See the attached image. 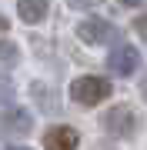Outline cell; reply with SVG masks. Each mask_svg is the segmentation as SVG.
Wrapping results in <instances>:
<instances>
[{
  "mask_svg": "<svg viewBox=\"0 0 147 150\" xmlns=\"http://www.w3.org/2000/svg\"><path fill=\"white\" fill-rule=\"evenodd\" d=\"M134 27H137V33H141V37H147V13H144V17H137Z\"/></svg>",
  "mask_w": 147,
  "mask_h": 150,
  "instance_id": "obj_9",
  "label": "cell"
},
{
  "mask_svg": "<svg viewBox=\"0 0 147 150\" xmlns=\"http://www.w3.org/2000/svg\"><path fill=\"white\" fill-rule=\"evenodd\" d=\"M17 60H20V50H17V43L0 40V67H13Z\"/></svg>",
  "mask_w": 147,
  "mask_h": 150,
  "instance_id": "obj_8",
  "label": "cell"
},
{
  "mask_svg": "<svg viewBox=\"0 0 147 150\" xmlns=\"http://www.w3.org/2000/svg\"><path fill=\"white\" fill-rule=\"evenodd\" d=\"M110 97V80H104V77H77L70 83V100L80 103V107H97L100 100H107Z\"/></svg>",
  "mask_w": 147,
  "mask_h": 150,
  "instance_id": "obj_1",
  "label": "cell"
},
{
  "mask_svg": "<svg viewBox=\"0 0 147 150\" xmlns=\"http://www.w3.org/2000/svg\"><path fill=\"white\" fill-rule=\"evenodd\" d=\"M104 127H107V134L110 137H134L137 134V127H141V120H137V113L134 107H114V110H107V117H104Z\"/></svg>",
  "mask_w": 147,
  "mask_h": 150,
  "instance_id": "obj_2",
  "label": "cell"
},
{
  "mask_svg": "<svg viewBox=\"0 0 147 150\" xmlns=\"http://www.w3.org/2000/svg\"><path fill=\"white\" fill-rule=\"evenodd\" d=\"M50 0H17V13H20L23 23H40L47 17Z\"/></svg>",
  "mask_w": 147,
  "mask_h": 150,
  "instance_id": "obj_7",
  "label": "cell"
},
{
  "mask_svg": "<svg viewBox=\"0 0 147 150\" xmlns=\"http://www.w3.org/2000/svg\"><path fill=\"white\" fill-rule=\"evenodd\" d=\"M137 67H141V54L134 47H127V43L114 47L110 57H107V70L117 74V77H131V74H137Z\"/></svg>",
  "mask_w": 147,
  "mask_h": 150,
  "instance_id": "obj_3",
  "label": "cell"
},
{
  "mask_svg": "<svg viewBox=\"0 0 147 150\" xmlns=\"http://www.w3.org/2000/svg\"><path fill=\"white\" fill-rule=\"evenodd\" d=\"M120 4H124V7H137L141 0H120Z\"/></svg>",
  "mask_w": 147,
  "mask_h": 150,
  "instance_id": "obj_10",
  "label": "cell"
},
{
  "mask_svg": "<svg viewBox=\"0 0 147 150\" xmlns=\"http://www.w3.org/2000/svg\"><path fill=\"white\" fill-rule=\"evenodd\" d=\"M77 37L84 43H107V40H114V27L107 20H100V17H90V20L77 23Z\"/></svg>",
  "mask_w": 147,
  "mask_h": 150,
  "instance_id": "obj_4",
  "label": "cell"
},
{
  "mask_svg": "<svg viewBox=\"0 0 147 150\" xmlns=\"http://www.w3.org/2000/svg\"><path fill=\"white\" fill-rule=\"evenodd\" d=\"M7 150H30V147H7Z\"/></svg>",
  "mask_w": 147,
  "mask_h": 150,
  "instance_id": "obj_12",
  "label": "cell"
},
{
  "mask_svg": "<svg viewBox=\"0 0 147 150\" xmlns=\"http://www.w3.org/2000/svg\"><path fill=\"white\" fill-rule=\"evenodd\" d=\"M0 30H7V17L4 13H0Z\"/></svg>",
  "mask_w": 147,
  "mask_h": 150,
  "instance_id": "obj_11",
  "label": "cell"
},
{
  "mask_svg": "<svg viewBox=\"0 0 147 150\" xmlns=\"http://www.w3.org/2000/svg\"><path fill=\"white\" fill-rule=\"evenodd\" d=\"M80 144V134H77L74 127H50L44 134V150H77Z\"/></svg>",
  "mask_w": 147,
  "mask_h": 150,
  "instance_id": "obj_6",
  "label": "cell"
},
{
  "mask_svg": "<svg viewBox=\"0 0 147 150\" xmlns=\"http://www.w3.org/2000/svg\"><path fill=\"white\" fill-rule=\"evenodd\" d=\"M30 127H33L30 113L20 110V107H10L4 117H0V134L4 137H23V134H30Z\"/></svg>",
  "mask_w": 147,
  "mask_h": 150,
  "instance_id": "obj_5",
  "label": "cell"
}]
</instances>
